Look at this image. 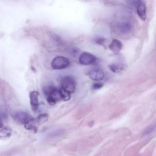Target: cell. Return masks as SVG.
Listing matches in <instances>:
<instances>
[{
  "label": "cell",
  "mask_w": 156,
  "mask_h": 156,
  "mask_svg": "<svg viewBox=\"0 0 156 156\" xmlns=\"http://www.w3.org/2000/svg\"><path fill=\"white\" fill-rule=\"evenodd\" d=\"M107 40L106 38L102 37L98 38L96 39L95 42L98 44L104 46V44L106 43Z\"/></svg>",
  "instance_id": "obj_16"
},
{
  "label": "cell",
  "mask_w": 156,
  "mask_h": 156,
  "mask_svg": "<svg viewBox=\"0 0 156 156\" xmlns=\"http://www.w3.org/2000/svg\"><path fill=\"white\" fill-rule=\"evenodd\" d=\"M61 88L69 93H73L74 91L76 82L73 78L69 76L62 77L60 80Z\"/></svg>",
  "instance_id": "obj_2"
},
{
  "label": "cell",
  "mask_w": 156,
  "mask_h": 156,
  "mask_svg": "<svg viewBox=\"0 0 156 156\" xmlns=\"http://www.w3.org/2000/svg\"><path fill=\"white\" fill-rule=\"evenodd\" d=\"M12 134V130L9 127H4L0 130V137L1 138H9L11 136Z\"/></svg>",
  "instance_id": "obj_12"
},
{
  "label": "cell",
  "mask_w": 156,
  "mask_h": 156,
  "mask_svg": "<svg viewBox=\"0 0 156 156\" xmlns=\"http://www.w3.org/2000/svg\"><path fill=\"white\" fill-rule=\"evenodd\" d=\"M137 7V12L138 16L142 20L145 21L146 18V6L145 3L140 1Z\"/></svg>",
  "instance_id": "obj_9"
},
{
  "label": "cell",
  "mask_w": 156,
  "mask_h": 156,
  "mask_svg": "<svg viewBox=\"0 0 156 156\" xmlns=\"http://www.w3.org/2000/svg\"><path fill=\"white\" fill-rule=\"evenodd\" d=\"M70 64V61L67 58L62 56H58L55 57L52 61L51 66L54 69L61 70L68 68Z\"/></svg>",
  "instance_id": "obj_3"
},
{
  "label": "cell",
  "mask_w": 156,
  "mask_h": 156,
  "mask_svg": "<svg viewBox=\"0 0 156 156\" xmlns=\"http://www.w3.org/2000/svg\"><path fill=\"white\" fill-rule=\"evenodd\" d=\"M49 116L47 114L43 113L38 115L36 119L37 124L41 125L46 122L48 120Z\"/></svg>",
  "instance_id": "obj_14"
},
{
  "label": "cell",
  "mask_w": 156,
  "mask_h": 156,
  "mask_svg": "<svg viewBox=\"0 0 156 156\" xmlns=\"http://www.w3.org/2000/svg\"><path fill=\"white\" fill-rule=\"evenodd\" d=\"M117 30L120 34L126 35L131 32L132 26L128 22H122L117 24Z\"/></svg>",
  "instance_id": "obj_7"
},
{
  "label": "cell",
  "mask_w": 156,
  "mask_h": 156,
  "mask_svg": "<svg viewBox=\"0 0 156 156\" xmlns=\"http://www.w3.org/2000/svg\"><path fill=\"white\" fill-rule=\"evenodd\" d=\"M36 120L33 118L31 120L25 124L24 127L26 129L32 130L34 132L36 133L38 131V128L36 126Z\"/></svg>",
  "instance_id": "obj_11"
},
{
  "label": "cell",
  "mask_w": 156,
  "mask_h": 156,
  "mask_svg": "<svg viewBox=\"0 0 156 156\" xmlns=\"http://www.w3.org/2000/svg\"><path fill=\"white\" fill-rule=\"evenodd\" d=\"M123 45L122 43L116 39H113L109 46L110 49L115 54H118L121 50Z\"/></svg>",
  "instance_id": "obj_10"
},
{
  "label": "cell",
  "mask_w": 156,
  "mask_h": 156,
  "mask_svg": "<svg viewBox=\"0 0 156 156\" xmlns=\"http://www.w3.org/2000/svg\"><path fill=\"white\" fill-rule=\"evenodd\" d=\"M140 1H127L128 4L131 6H137Z\"/></svg>",
  "instance_id": "obj_18"
},
{
  "label": "cell",
  "mask_w": 156,
  "mask_h": 156,
  "mask_svg": "<svg viewBox=\"0 0 156 156\" xmlns=\"http://www.w3.org/2000/svg\"><path fill=\"white\" fill-rule=\"evenodd\" d=\"M90 79L94 81H99L103 80L104 77V74L101 70L95 69L91 71L88 73Z\"/></svg>",
  "instance_id": "obj_8"
},
{
  "label": "cell",
  "mask_w": 156,
  "mask_h": 156,
  "mask_svg": "<svg viewBox=\"0 0 156 156\" xmlns=\"http://www.w3.org/2000/svg\"><path fill=\"white\" fill-rule=\"evenodd\" d=\"M103 84L100 83H95L93 84L92 88L94 90H97L101 89L103 86Z\"/></svg>",
  "instance_id": "obj_17"
},
{
  "label": "cell",
  "mask_w": 156,
  "mask_h": 156,
  "mask_svg": "<svg viewBox=\"0 0 156 156\" xmlns=\"http://www.w3.org/2000/svg\"><path fill=\"white\" fill-rule=\"evenodd\" d=\"M72 54L74 56H75L79 53V49L77 48L76 47L73 49L72 50Z\"/></svg>",
  "instance_id": "obj_19"
},
{
  "label": "cell",
  "mask_w": 156,
  "mask_h": 156,
  "mask_svg": "<svg viewBox=\"0 0 156 156\" xmlns=\"http://www.w3.org/2000/svg\"><path fill=\"white\" fill-rule=\"evenodd\" d=\"M43 92L49 104L54 106L60 101L62 100L60 89L53 86H48L44 87Z\"/></svg>",
  "instance_id": "obj_1"
},
{
  "label": "cell",
  "mask_w": 156,
  "mask_h": 156,
  "mask_svg": "<svg viewBox=\"0 0 156 156\" xmlns=\"http://www.w3.org/2000/svg\"><path fill=\"white\" fill-rule=\"evenodd\" d=\"M39 95L40 94L36 91H32L29 94L30 105L32 109L34 112L37 111L39 106Z\"/></svg>",
  "instance_id": "obj_6"
},
{
  "label": "cell",
  "mask_w": 156,
  "mask_h": 156,
  "mask_svg": "<svg viewBox=\"0 0 156 156\" xmlns=\"http://www.w3.org/2000/svg\"><path fill=\"white\" fill-rule=\"evenodd\" d=\"M13 118L18 123L24 125L33 118L29 113L24 111H19L14 115Z\"/></svg>",
  "instance_id": "obj_4"
},
{
  "label": "cell",
  "mask_w": 156,
  "mask_h": 156,
  "mask_svg": "<svg viewBox=\"0 0 156 156\" xmlns=\"http://www.w3.org/2000/svg\"><path fill=\"white\" fill-rule=\"evenodd\" d=\"M96 57L93 55L88 52H84L80 56L79 63L84 65H89L95 63Z\"/></svg>",
  "instance_id": "obj_5"
},
{
  "label": "cell",
  "mask_w": 156,
  "mask_h": 156,
  "mask_svg": "<svg viewBox=\"0 0 156 156\" xmlns=\"http://www.w3.org/2000/svg\"><path fill=\"white\" fill-rule=\"evenodd\" d=\"M4 127V125L2 120L1 119L0 123V128L1 129Z\"/></svg>",
  "instance_id": "obj_20"
},
{
  "label": "cell",
  "mask_w": 156,
  "mask_h": 156,
  "mask_svg": "<svg viewBox=\"0 0 156 156\" xmlns=\"http://www.w3.org/2000/svg\"><path fill=\"white\" fill-rule=\"evenodd\" d=\"M109 67L113 72L118 73L123 71L125 68V66L123 64L114 63L110 65Z\"/></svg>",
  "instance_id": "obj_13"
},
{
  "label": "cell",
  "mask_w": 156,
  "mask_h": 156,
  "mask_svg": "<svg viewBox=\"0 0 156 156\" xmlns=\"http://www.w3.org/2000/svg\"><path fill=\"white\" fill-rule=\"evenodd\" d=\"M62 100L65 101H68L71 98V93L62 88L60 89Z\"/></svg>",
  "instance_id": "obj_15"
}]
</instances>
